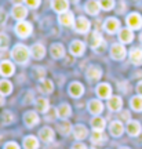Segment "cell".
Returning a JSON list of instances; mask_svg holds the SVG:
<instances>
[{
	"label": "cell",
	"instance_id": "15",
	"mask_svg": "<svg viewBox=\"0 0 142 149\" xmlns=\"http://www.w3.org/2000/svg\"><path fill=\"white\" fill-rule=\"evenodd\" d=\"M132 39H134V33H132V29H130V28H124V29H120V32H119V40H120L123 44L131 43Z\"/></svg>",
	"mask_w": 142,
	"mask_h": 149
},
{
	"label": "cell",
	"instance_id": "45",
	"mask_svg": "<svg viewBox=\"0 0 142 149\" xmlns=\"http://www.w3.org/2000/svg\"><path fill=\"white\" fill-rule=\"evenodd\" d=\"M11 1H13L14 4H21L22 1H25V0H11Z\"/></svg>",
	"mask_w": 142,
	"mask_h": 149
},
{
	"label": "cell",
	"instance_id": "48",
	"mask_svg": "<svg viewBox=\"0 0 142 149\" xmlns=\"http://www.w3.org/2000/svg\"><path fill=\"white\" fill-rule=\"evenodd\" d=\"M120 149H130V148H120Z\"/></svg>",
	"mask_w": 142,
	"mask_h": 149
},
{
	"label": "cell",
	"instance_id": "2",
	"mask_svg": "<svg viewBox=\"0 0 142 149\" xmlns=\"http://www.w3.org/2000/svg\"><path fill=\"white\" fill-rule=\"evenodd\" d=\"M90 44L91 47L94 48L97 53H102L106 47V43L104 42V39L98 32H93L91 33V37H90Z\"/></svg>",
	"mask_w": 142,
	"mask_h": 149
},
{
	"label": "cell",
	"instance_id": "14",
	"mask_svg": "<svg viewBox=\"0 0 142 149\" xmlns=\"http://www.w3.org/2000/svg\"><path fill=\"white\" fill-rule=\"evenodd\" d=\"M111 94H112V88L108 83L98 84V87H97V95L100 97V98H102V100L104 98H111Z\"/></svg>",
	"mask_w": 142,
	"mask_h": 149
},
{
	"label": "cell",
	"instance_id": "13",
	"mask_svg": "<svg viewBox=\"0 0 142 149\" xmlns=\"http://www.w3.org/2000/svg\"><path fill=\"white\" fill-rule=\"evenodd\" d=\"M14 65L11 64L10 61H1L0 62V74L1 76H6V77H8L11 74H14Z\"/></svg>",
	"mask_w": 142,
	"mask_h": 149
},
{
	"label": "cell",
	"instance_id": "28",
	"mask_svg": "<svg viewBox=\"0 0 142 149\" xmlns=\"http://www.w3.org/2000/svg\"><path fill=\"white\" fill-rule=\"evenodd\" d=\"M91 126H93V128H94L95 131H104V128L106 126V122H105V119L97 116L91 120Z\"/></svg>",
	"mask_w": 142,
	"mask_h": 149
},
{
	"label": "cell",
	"instance_id": "44",
	"mask_svg": "<svg viewBox=\"0 0 142 149\" xmlns=\"http://www.w3.org/2000/svg\"><path fill=\"white\" fill-rule=\"evenodd\" d=\"M137 91H138V94L142 97V81H139L138 83V86H137Z\"/></svg>",
	"mask_w": 142,
	"mask_h": 149
},
{
	"label": "cell",
	"instance_id": "43",
	"mask_svg": "<svg viewBox=\"0 0 142 149\" xmlns=\"http://www.w3.org/2000/svg\"><path fill=\"white\" fill-rule=\"evenodd\" d=\"M72 149H87V146L84 144H81V142H77V144H74L72 146Z\"/></svg>",
	"mask_w": 142,
	"mask_h": 149
},
{
	"label": "cell",
	"instance_id": "11",
	"mask_svg": "<svg viewBox=\"0 0 142 149\" xmlns=\"http://www.w3.org/2000/svg\"><path fill=\"white\" fill-rule=\"evenodd\" d=\"M108 107L112 112H119L123 107V100L119 95L111 97V98H108Z\"/></svg>",
	"mask_w": 142,
	"mask_h": 149
},
{
	"label": "cell",
	"instance_id": "31",
	"mask_svg": "<svg viewBox=\"0 0 142 149\" xmlns=\"http://www.w3.org/2000/svg\"><path fill=\"white\" fill-rule=\"evenodd\" d=\"M70 107H69L68 104H62V105H59L57 109V115L58 117H61V119H66V117H69V115H70Z\"/></svg>",
	"mask_w": 142,
	"mask_h": 149
},
{
	"label": "cell",
	"instance_id": "4",
	"mask_svg": "<svg viewBox=\"0 0 142 149\" xmlns=\"http://www.w3.org/2000/svg\"><path fill=\"white\" fill-rule=\"evenodd\" d=\"M127 55V50L123 44H113L111 47V57L116 61H121L124 59Z\"/></svg>",
	"mask_w": 142,
	"mask_h": 149
},
{
	"label": "cell",
	"instance_id": "29",
	"mask_svg": "<svg viewBox=\"0 0 142 149\" xmlns=\"http://www.w3.org/2000/svg\"><path fill=\"white\" fill-rule=\"evenodd\" d=\"M24 148L25 149H37L39 148V141H37L36 137L33 135H29L24 139Z\"/></svg>",
	"mask_w": 142,
	"mask_h": 149
},
{
	"label": "cell",
	"instance_id": "34",
	"mask_svg": "<svg viewBox=\"0 0 142 149\" xmlns=\"http://www.w3.org/2000/svg\"><path fill=\"white\" fill-rule=\"evenodd\" d=\"M91 141L94 142V144H102V142H105L106 141V137L104 131H95L91 134Z\"/></svg>",
	"mask_w": 142,
	"mask_h": 149
},
{
	"label": "cell",
	"instance_id": "5",
	"mask_svg": "<svg viewBox=\"0 0 142 149\" xmlns=\"http://www.w3.org/2000/svg\"><path fill=\"white\" fill-rule=\"evenodd\" d=\"M90 26H91V24L90 21L86 18V17H79L76 21H74V31L77 33H87L90 31Z\"/></svg>",
	"mask_w": 142,
	"mask_h": 149
},
{
	"label": "cell",
	"instance_id": "23",
	"mask_svg": "<svg viewBox=\"0 0 142 149\" xmlns=\"http://www.w3.org/2000/svg\"><path fill=\"white\" fill-rule=\"evenodd\" d=\"M50 53H51V57H53V58L59 59V58H62L63 55H65V48H63V46L61 44V43H55V44L51 46Z\"/></svg>",
	"mask_w": 142,
	"mask_h": 149
},
{
	"label": "cell",
	"instance_id": "40",
	"mask_svg": "<svg viewBox=\"0 0 142 149\" xmlns=\"http://www.w3.org/2000/svg\"><path fill=\"white\" fill-rule=\"evenodd\" d=\"M25 3L31 8H37L40 6V3H42V0H25Z\"/></svg>",
	"mask_w": 142,
	"mask_h": 149
},
{
	"label": "cell",
	"instance_id": "21",
	"mask_svg": "<svg viewBox=\"0 0 142 149\" xmlns=\"http://www.w3.org/2000/svg\"><path fill=\"white\" fill-rule=\"evenodd\" d=\"M54 130L50 127H43L40 130V133H39V138L42 139L43 142H51L54 139Z\"/></svg>",
	"mask_w": 142,
	"mask_h": 149
},
{
	"label": "cell",
	"instance_id": "47",
	"mask_svg": "<svg viewBox=\"0 0 142 149\" xmlns=\"http://www.w3.org/2000/svg\"><path fill=\"white\" fill-rule=\"evenodd\" d=\"M139 39H141V42H142V33H141V36H139Z\"/></svg>",
	"mask_w": 142,
	"mask_h": 149
},
{
	"label": "cell",
	"instance_id": "26",
	"mask_svg": "<svg viewBox=\"0 0 142 149\" xmlns=\"http://www.w3.org/2000/svg\"><path fill=\"white\" fill-rule=\"evenodd\" d=\"M109 130H111V134L113 137H120L123 131H124V127H123V123L119 122V120H115V122L111 123L109 126Z\"/></svg>",
	"mask_w": 142,
	"mask_h": 149
},
{
	"label": "cell",
	"instance_id": "42",
	"mask_svg": "<svg viewBox=\"0 0 142 149\" xmlns=\"http://www.w3.org/2000/svg\"><path fill=\"white\" fill-rule=\"evenodd\" d=\"M120 117H121V119H123V120H127V122H130V112H127V111L121 112Z\"/></svg>",
	"mask_w": 142,
	"mask_h": 149
},
{
	"label": "cell",
	"instance_id": "36",
	"mask_svg": "<svg viewBox=\"0 0 142 149\" xmlns=\"http://www.w3.org/2000/svg\"><path fill=\"white\" fill-rule=\"evenodd\" d=\"M100 4H101V8L109 11V10H112L113 6H115V0H100Z\"/></svg>",
	"mask_w": 142,
	"mask_h": 149
},
{
	"label": "cell",
	"instance_id": "10",
	"mask_svg": "<svg viewBox=\"0 0 142 149\" xmlns=\"http://www.w3.org/2000/svg\"><path fill=\"white\" fill-rule=\"evenodd\" d=\"M59 22H61V25L63 26H73L74 25V15L70 13V11H65L62 14H59Z\"/></svg>",
	"mask_w": 142,
	"mask_h": 149
},
{
	"label": "cell",
	"instance_id": "32",
	"mask_svg": "<svg viewBox=\"0 0 142 149\" xmlns=\"http://www.w3.org/2000/svg\"><path fill=\"white\" fill-rule=\"evenodd\" d=\"M40 90H42V93H44V94H51L54 91V84L51 80H46L43 79L42 83H40Z\"/></svg>",
	"mask_w": 142,
	"mask_h": 149
},
{
	"label": "cell",
	"instance_id": "30",
	"mask_svg": "<svg viewBox=\"0 0 142 149\" xmlns=\"http://www.w3.org/2000/svg\"><path fill=\"white\" fill-rule=\"evenodd\" d=\"M35 105H36V109L39 112H42V113H46V112L48 111V105H50V102L46 100V98H37L36 102H35Z\"/></svg>",
	"mask_w": 142,
	"mask_h": 149
},
{
	"label": "cell",
	"instance_id": "19",
	"mask_svg": "<svg viewBox=\"0 0 142 149\" xmlns=\"http://www.w3.org/2000/svg\"><path fill=\"white\" fill-rule=\"evenodd\" d=\"M88 111H90V113L98 116L101 112L104 111V104H102L100 100H91V101L88 102Z\"/></svg>",
	"mask_w": 142,
	"mask_h": 149
},
{
	"label": "cell",
	"instance_id": "46",
	"mask_svg": "<svg viewBox=\"0 0 142 149\" xmlns=\"http://www.w3.org/2000/svg\"><path fill=\"white\" fill-rule=\"evenodd\" d=\"M4 95H1L0 94V107H3V104H4V98H3Z\"/></svg>",
	"mask_w": 142,
	"mask_h": 149
},
{
	"label": "cell",
	"instance_id": "38",
	"mask_svg": "<svg viewBox=\"0 0 142 149\" xmlns=\"http://www.w3.org/2000/svg\"><path fill=\"white\" fill-rule=\"evenodd\" d=\"M11 122H14V115H13L10 111L4 112V113H3V123H6V124H10Z\"/></svg>",
	"mask_w": 142,
	"mask_h": 149
},
{
	"label": "cell",
	"instance_id": "8",
	"mask_svg": "<svg viewBox=\"0 0 142 149\" xmlns=\"http://www.w3.org/2000/svg\"><path fill=\"white\" fill-rule=\"evenodd\" d=\"M105 31L108 33H116L119 29H120V21L117 19V18H108L105 21Z\"/></svg>",
	"mask_w": 142,
	"mask_h": 149
},
{
	"label": "cell",
	"instance_id": "41",
	"mask_svg": "<svg viewBox=\"0 0 142 149\" xmlns=\"http://www.w3.org/2000/svg\"><path fill=\"white\" fill-rule=\"evenodd\" d=\"M4 149H19V146L15 142H8V144H6Z\"/></svg>",
	"mask_w": 142,
	"mask_h": 149
},
{
	"label": "cell",
	"instance_id": "20",
	"mask_svg": "<svg viewBox=\"0 0 142 149\" xmlns=\"http://www.w3.org/2000/svg\"><path fill=\"white\" fill-rule=\"evenodd\" d=\"M84 50H86V46L83 42H80V40H74L70 44V53L76 55V57H79V55H83L84 54Z\"/></svg>",
	"mask_w": 142,
	"mask_h": 149
},
{
	"label": "cell",
	"instance_id": "27",
	"mask_svg": "<svg viewBox=\"0 0 142 149\" xmlns=\"http://www.w3.org/2000/svg\"><path fill=\"white\" fill-rule=\"evenodd\" d=\"M101 10V4L100 1H95V0H90L87 1V4H86V11L90 15H97Z\"/></svg>",
	"mask_w": 142,
	"mask_h": 149
},
{
	"label": "cell",
	"instance_id": "39",
	"mask_svg": "<svg viewBox=\"0 0 142 149\" xmlns=\"http://www.w3.org/2000/svg\"><path fill=\"white\" fill-rule=\"evenodd\" d=\"M70 130H72V127H70V123H68V122L62 123V124L59 126V131L62 134H65V135L70 133Z\"/></svg>",
	"mask_w": 142,
	"mask_h": 149
},
{
	"label": "cell",
	"instance_id": "25",
	"mask_svg": "<svg viewBox=\"0 0 142 149\" xmlns=\"http://www.w3.org/2000/svg\"><path fill=\"white\" fill-rule=\"evenodd\" d=\"M130 59L134 65H142V48L134 47L130 51Z\"/></svg>",
	"mask_w": 142,
	"mask_h": 149
},
{
	"label": "cell",
	"instance_id": "24",
	"mask_svg": "<svg viewBox=\"0 0 142 149\" xmlns=\"http://www.w3.org/2000/svg\"><path fill=\"white\" fill-rule=\"evenodd\" d=\"M73 135L76 139L81 141V139H84L88 135V130H87V127L83 126V124H77V126L73 127Z\"/></svg>",
	"mask_w": 142,
	"mask_h": 149
},
{
	"label": "cell",
	"instance_id": "9",
	"mask_svg": "<svg viewBox=\"0 0 142 149\" xmlns=\"http://www.w3.org/2000/svg\"><path fill=\"white\" fill-rule=\"evenodd\" d=\"M31 55L36 59L44 58V55H46V48H44V46L40 44V43H35L31 47Z\"/></svg>",
	"mask_w": 142,
	"mask_h": 149
},
{
	"label": "cell",
	"instance_id": "37",
	"mask_svg": "<svg viewBox=\"0 0 142 149\" xmlns=\"http://www.w3.org/2000/svg\"><path fill=\"white\" fill-rule=\"evenodd\" d=\"M8 43H10V40H8L7 35H4V33H0V48L6 50V48L8 47Z\"/></svg>",
	"mask_w": 142,
	"mask_h": 149
},
{
	"label": "cell",
	"instance_id": "18",
	"mask_svg": "<svg viewBox=\"0 0 142 149\" xmlns=\"http://www.w3.org/2000/svg\"><path fill=\"white\" fill-rule=\"evenodd\" d=\"M101 76H102V69H101L100 66H90L88 69H87V79L91 80V81H95V80H100Z\"/></svg>",
	"mask_w": 142,
	"mask_h": 149
},
{
	"label": "cell",
	"instance_id": "17",
	"mask_svg": "<svg viewBox=\"0 0 142 149\" xmlns=\"http://www.w3.org/2000/svg\"><path fill=\"white\" fill-rule=\"evenodd\" d=\"M51 6H53L54 11H57L58 14H62V13H65V11H68L69 1L68 0H53Z\"/></svg>",
	"mask_w": 142,
	"mask_h": 149
},
{
	"label": "cell",
	"instance_id": "35",
	"mask_svg": "<svg viewBox=\"0 0 142 149\" xmlns=\"http://www.w3.org/2000/svg\"><path fill=\"white\" fill-rule=\"evenodd\" d=\"M131 108L134 109L135 112H141L142 111V97L141 95H137L131 98Z\"/></svg>",
	"mask_w": 142,
	"mask_h": 149
},
{
	"label": "cell",
	"instance_id": "16",
	"mask_svg": "<svg viewBox=\"0 0 142 149\" xmlns=\"http://www.w3.org/2000/svg\"><path fill=\"white\" fill-rule=\"evenodd\" d=\"M127 133L130 134L131 137H137L141 133V123L137 120H130L127 123Z\"/></svg>",
	"mask_w": 142,
	"mask_h": 149
},
{
	"label": "cell",
	"instance_id": "1",
	"mask_svg": "<svg viewBox=\"0 0 142 149\" xmlns=\"http://www.w3.org/2000/svg\"><path fill=\"white\" fill-rule=\"evenodd\" d=\"M29 55H31V50H29L28 47H25L24 44H17L15 47L13 48V51H11V57H13V59H14L15 62H18V64H21V65L28 64Z\"/></svg>",
	"mask_w": 142,
	"mask_h": 149
},
{
	"label": "cell",
	"instance_id": "12",
	"mask_svg": "<svg viewBox=\"0 0 142 149\" xmlns=\"http://www.w3.org/2000/svg\"><path fill=\"white\" fill-rule=\"evenodd\" d=\"M83 93H84V87L81 83L79 81H73L72 84L69 86V94L73 97V98H79V97L83 95Z\"/></svg>",
	"mask_w": 142,
	"mask_h": 149
},
{
	"label": "cell",
	"instance_id": "33",
	"mask_svg": "<svg viewBox=\"0 0 142 149\" xmlns=\"http://www.w3.org/2000/svg\"><path fill=\"white\" fill-rule=\"evenodd\" d=\"M13 91V84L8 80H1L0 81V94L1 95H8Z\"/></svg>",
	"mask_w": 142,
	"mask_h": 149
},
{
	"label": "cell",
	"instance_id": "22",
	"mask_svg": "<svg viewBox=\"0 0 142 149\" xmlns=\"http://www.w3.org/2000/svg\"><path fill=\"white\" fill-rule=\"evenodd\" d=\"M24 122L26 124L28 127H33V126H36L37 123H39V116H37L36 112L33 111H29L25 113V116H24Z\"/></svg>",
	"mask_w": 142,
	"mask_h": 149
},
{
	"label": "cell",
	"instance_id": "3",
	"mask_svg": "<svg viewBox=\"0 0 142 149\" xmlns=\"http://www.w3.org/2000/svg\"><path fill=\"white\" fill-rule=\"evenodd\" d=\"M32 31H33L32 24H31V22H26V21H19L18 24H17V26H15L17 35H18L19 37H22V39L31 36Z\"/></svg>",
	"mask_w": 142,
	"mask_h": 149
},
{
	"label": "cell",
	"instance_id": "49",
	"mask_svg": "<svg viewBox=\"0 0 142 149\" xmlns=\"http://www.w3.org/2000/svg\"><path fill=\"white\" fill-rule=\"evenodd\" d=\"M73 1H74V3H76V1H77V0H73Z\"/></svg>",
	"mask_w": 142,
	"mask_h": 149
},
{
	"label": "cell",
	"instance_id": "6",
	"mask_svg": "<svg viewBox=\"0 0 142 149\" xmlns=\"http://www.w3.org/2000/svg\"><path fill=\"white\" fill-rule=\"evenodd\" d=\"M127 25L130 29H141L142 28V17L138 14V13H131L130 15L127 17Z\"/></svg>",
	"mask_w": 142,
	"mask_h": 149
},
{
	"label": "cell",
	"instance_id": "7",
	"mask_svg": "<svg viewBox=\"0 0 142 149\" xmlns=\"http://www.w3.org/2000/svg\"><path fill=\"white\" fill-rule=\"evenodd\" d=\"M11 13H13V17H14L15 19H18V21H24L28 15L26 7L22 4H15L13 7V11H11Z\"/></svg>",
	"mask_w": 142,
	"mask_h": 149
}]
</instances>
